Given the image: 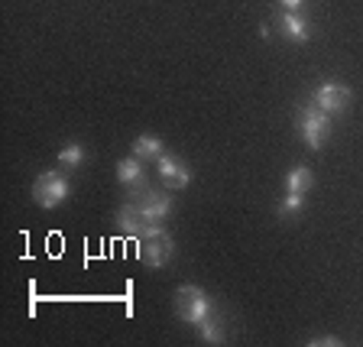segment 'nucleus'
I'll return each instance as SVG.
<instances>
[{
  "label": "nucleus",
  "instance_id": "13",
  "mask_svg": "<svg viewBox=\"0 0 363 347\" xmlns=\"http://www.w3.org/2000/svg\"><path fill=\"white\" fill-rule=\"evenodd\" d=\"M198 338H201L204 344H224V341H227L224 321L218 318V312H214V315H208L201 325H198Z\"/></svg>",
  "mask_w": 363,
  "mask_h": 347
},
{
  "label": "nucleus",
  "instance_id": "15",
  "mask_svg": "<svg viewBox=\"0 0 363 347\" xmlns=\"http://www.w3.org/2000/svg\"><path fill=\"white\" fill-rule=\"evenodd\" d=\"M305 198H308V195H302V192H286V198L279 202L276 214H279V218H295V214H302Z\"/></svg>",
  "mask_w": 363,
  "mask_h": 347
},
{
  "label": "nucleus",
  "instance_id": "11",
  "mask_svg": "<svg viewBox=\"0 0 363 347\" xmlns=\"http://www.w3.org/2000/svg\"><path fill=\"white\" fill-rule=\"evenodd\" d=\"M311 189H315V172H311L308 166H292L286 172V192H302V195H308Z\"/></svg>",
  "mask_w": 363,
  "mask_h": 347
},
{
  "label": "nucleus",
  "instance_id": "14",
  "mask_svg": "<svg viewBox=\"0 0 363 347\" xmlns=\"http://www.w3.org/2000/svg\"><path fill=\"white\" fill-rule=\"evenodd\" d=\"M55 159H59L62 169H78V166H84V159H88V150H84L82 143H68V146H62Z\"/></svg>",
  "mask_w": 363,
  "mask_h": 347
},
{
  "label": "nucleus",
  "instance_id": "6",
  "mask_svg": "<svg viewBox=\"0 0 363 347\" xmlns=\"http://www.w3.org/2000/svg\"><path fill=\"white\" fill-rule=\"evenodd\" d=\"M311 104L328 111L331 117L334 114H344L350 107V88L340 82H321L315 88V94H311Z\"/></svg>",
  "mask_w": 363,
  "mask_h": 347
},
{
  "label": "nucleus",
  "instance_id": "3",
  "mask_svg": "<svg viewBox=\"0 0 363 347\" xmlns=\"http://www.w3.org/2000/svg\"><path fill=\"white\" fill-rule=\"evenodd\" d=\"M331 130H334V121L328 111H321V107H315V104H305L302 111H298V133H302L305 146L321 150V146L328 143Z\"/></svg>",
  "mask_w": 363,
  "mask_h": 347
},
{
  "label": "nucleus",
  "instance_id": "12",
  "mask_svg": "<svg viewBox=\"0 0 363 347\" xmlns=\"http://www.w3.org/2000/svg\"><path fill=\"white\" fill-rule=\"evenodd\" d=\"M162 153H166V146H162V140H159V136H152V133H140L136 136V143H133V156L136 159H159L162 156Z\"/></svg>",
  "mask_w": 363,
  "mask_h": 347
},
{
  "label": "nucleus",
  "instance_id": "7",
  "mask_svg": "<svg viewBox=\"0 0 363 347\" xmlns=\"http://www.w3.org/2000/svg\"><path fill=\"white\" fill-rule=\"evenodd\" d=\"M279 33L289 39V43H311V36H315V26H311V20L302 13V10H282L279 13Z\"/></svg>",
  "mask_w": 363,
  "mask_h": 347
},
{
  "label": "nucleus",
  "instance_id": "5",
  "mask_svg": "<svg viewBox=\"0 0 363 347\" xmlns=\"http://www.w3.org/2000/svg\"><path fill=\"white\" fill-rule=\"evenodd\" d=\"M130 192H133V204L140 208V214H143L146 224H162L175 208V202H172L169 192H156V189H146V185L130 189Z\"/></svg>",
  "mask_w": 363,
  "mask_h": 347
},
{
  "label": "nucleus",
  "instance_id": "17",
  "mask_svg": "<svg viewBox=\"0 0 363 347\" xmlns=\"http://www.w3.org/2000/svg\"><path fill=\"white\" fill-rule=\"evenodd\" d=\"M282 10H302L305 7V0H276Z\"/></svg>",
  "mask_w": 363,
  "mask_h": 347
},
{
  "label": "nucleus",
  "instance_id": "4",
  "mask_svg": "<svg viewBox=\"0 0 363 347\" xmlns=\"http://www.w3.org/2000/svg\"><path fill=\"white\" fill-rule=\"evenodd\" d=\"M65 198H68V175L65 172L45 169V172L36 175V182H33V202H36L39 208L52 211V208H59Z\"/></svg>",
  "mask_w": 363,
  "mask_h": 347
},
{
  "label": "nucleus",
  "instance_id": "8",
  "mask_svg": "<svg viewBox=\"0 0 363 347\" xmlns=\"http://www.w3.org/2000/svg\"><path fill=\"white\" fill-rule=\"evenodd\" d=\"M156 163H159V179L166 182V189H185V185H191V169L179 156L162 153Z\"/></svg>",
  "mask_w": 363,
  "mask_h": 347
},
{
  "label": "nucleus",
  "instance_id": "10",
  "mask_svg": "<svg viewBox=\"0 0 363 347\" xmlns=\"http://www.w3.org/2000/svg\"><path fill=\"white\" fill-rule=\"evenodd\" d=\"M117 182H121L123 189H140V185L146 182L143 159H136L133 153H130L127 159H121V163H117Z\"/></svg>",
  "mask_w": 363,
  "mask_h": 347
},
{
  "label": "nucleus",
  "instance_id": "1",
  "mask_svg": "<svg viewBox=\"0 0 363 347\" xmlns=\"http://www.w3.org/2000/svg\"><path fill=\"white\" fill-rule=\"evenodd\" d=\"M140 260H143V266H150V270H162V266L172 260L175 253V243L172 237H169V231L162 224H146V231L140 234Z\"/></svg>",
  "mask_w": 363,
  "mask_h": 347
},
{
  "label": "nucleus",
  "instance_id": "16",
  "mask_svg": "<svg viewBox=\"0 0 363 347\" xmlns=\"http://www.w3.org/2000/svg\"><path fill=\"white\" fill-rule=\"evenodd\" d=\"M308 344L311 347H340L344 341L334 338V334H318V338H308Z\"/></svg>",
  "mask_w": 363,
  "mask_h": 347
},
{
  "label": "nucleus",
  "instance_id": "2",
  "mask_svg": "<svg viewBox=\"0 0 363 347\" xmlns=\"http://www.w3.org/2000/svg\"><path fill=\"white\" fill-rule=\"evenodd\" d=\"M175 315L185 321V325H201L208 315H214V305L208 299V292L198 286H179L175 292Z\"/></svg>",
  "mask_w": 363,
  "mask_h": 347
},
{
  "label": "nucleus",
  "instance_id": "9",
  "mask_svg": "<svg viewBox=\"0 0 363 347\" xmlns=\"http://www.w3.org/2000/svg\"><path fill=\"white\" fill-rule=\"evenodd\" d=\"M117 231L127 234V237H136V241H140V234L146 231V221H143V214H140V208H136L133 202H127V204L117 208Z\"/></svg>",
  "mask_w": 363,
  "mask_h": 347
}]
</instances>
